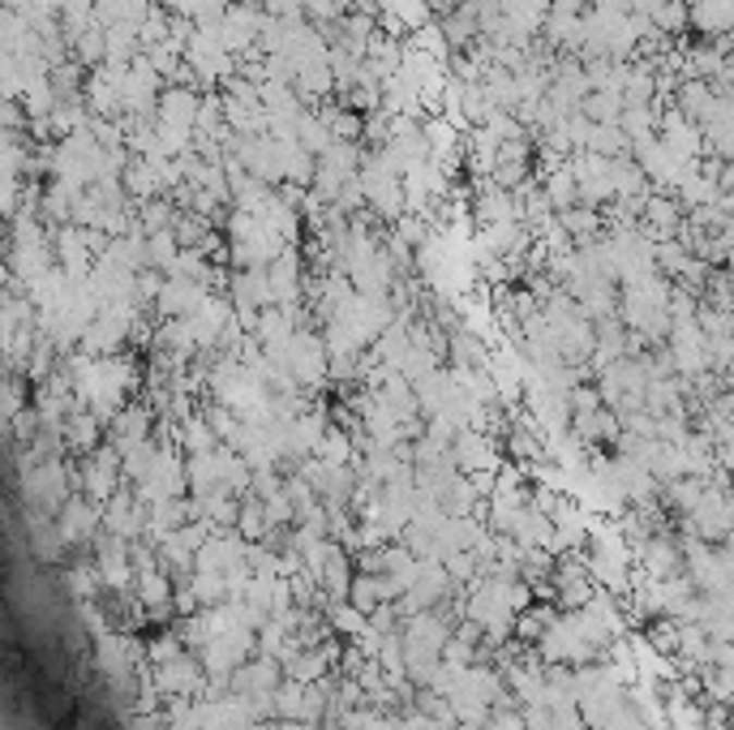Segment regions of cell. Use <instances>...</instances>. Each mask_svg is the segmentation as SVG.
Masks as SVG:
<instances>
[{
	"mask_svg": "<svg viewBox=\"0 0 734 730\" xmlns=\"http://www.w3.org/2000/svg\"><path fill=\"white\" fill-rule=\"evenodd\" d=\"M661 4H670V0H632V13H640V17H653Z\"/></svg>",
	"mask_w": 734,
	"mask_h": 730,
	"instance_id": "11",
	"label": "cell"
},
{
	"mask_svg": "<svg viewBox=\"0 0 734 730\" xmlns=\"http://www.w3.org/2000/svg\"><path fill=\"white\" fill-rule=\"evenodd\" d=\"M619 318L636 336V344H665L670 323H674V280L649 276L636 284L619 289Z\"/></svg>",
	"mask_w": 734,
	"mask_h": 730,
	"instance_id": "2",
	"label": "cell"
},
{
	"mask_svg": "<svg viewBox=\"0 0 734 730\" xmlns=\"http://www.w3.org/2000/svg\"><path fill=\"white\" fill-rule=\"evenodd\" d=\"M623 108H627L623 90H588V99H585V117L597 121V125H619Z\"/></svg>",
	"mask_w": 734,
	"mask_h": 730,
	"instance_id": "9",
	"label": "cell"
},
{
	"mask_svg": "<svg viewBox=\"0 0 734 730\" xmlns=\"http://www.w3.org/2000/svg\"><path fill=\"white\" fill-rule=\"evenodd\" d=\"M147 258H150V271H159V276H168V271L176 267V258H181V241H176V232H172V228H163V232H147Z\"/></svg>",
	"mask_w": 734,
	"mask_h": 730,
	"instance_id": "8",
	"label": "cell"
},
{
	"mask_svg": "<svg viewBox=\"0 0 734 730\" xmlns=\"http://www.w3.org/2000/svg\"><path fill=\"white\" fill-rule=\"evenodd\" d=\"M223 232H228V254H232L236 271H262V267H271L280 254H289V241L276 236L254 211H236V207H232Z\"/></svg>",
	"mask_w": 734,
	"mask_h": 730,
	"instance_id": "3",
	"label": "cell"
},
{
	"mask_svg": "<svg viewBox=\"0 0 734 730\" xmlns=\"http://www.w3.org/2000/svg\"><path fill=\"white\" fill-rule=\"evenodd\" d=\"M649 22H653V31H658V35L674 39V35H683V31L692 26V9H687V0H670V4H661Z\"/></svg>",
	"mask_w": 734,
	"mask_h": 730,
	"instance_id": "10",
	"label": "cell"
},
{
	"mask_svg": "<svg viewBox=\"0 0 734 730\" xmlns=\"http://www.w3.org/2000/svg\"><path fill=\"white\" fill-rule=\"evenodd\" d=\"M112 442H117L121 451H134V447L150 442V413L147 409L125 404V409L112 417Z\"/></svg>",
	"mask_w": 734,
	"mask_h": 730,
	"instance_id": "7",
	"label": "cell"
},
{
	"mask_svg": "<svg viewBox=\"0 0 734 730\" xmlns=\"http://www.w3.org/2000/svg\"><path fill=\"white\" fill-rule=\"evenodd\" d=\"M362 194L366 207L378 219H400L408 211V190H404V172L395 168V159L387 155V146H374L362 163Z\"/></svg>",
	"mask_w": 734,
	"mask_h": 730,
	"instance_id": "4",
	"label": "cell"
},
{
	"mask_svg": "<svg viewBox=\"0 0 734 730\" xmlns=\"http://www.w3.org/2000/svg\"><path fill=\"white\" fill-rule=\"evenodd\" d=\"M692 520L700 524L705 537H722V533H731L734 528V499L731 495H722V490H705L700 503L692 508Z\"/></svg>",
	"mask_w": 734,
	"mask_h": 730,
	"instance_id": "6",
	"label": "cell"
},
{
	"mask_svg": "<svg viewBox=\"0 0 734 730\" xmlns=\"http://www.w3.org/2000/svg\"><path fill=\"white\" fill-rule=\"evenodd\" d=\"M267 280H271V296L280 309H301V296H305V276H301V263L296 254H280L271 267H267Z\"/></svg>",
	"mask_w": 734,
	"mask_h": 730,
	"instance_id": "5",
	"label": "cell"
},
{
	"mask_svg": "<svg viewBox=\"0 0 734 730\" xmlns=\"http://www.w3.org/2000/svg\"><path fill=\"white\" fill-rule=\"evenodd\" d=\"M61 374L74 382L77 400L95 417H117L125 409V400L134 396V387H138V369L125 362L121 353H112V357L77 353L74 362H65Z\"/></svg>",
	"mask_w": 734,
	"mask_h": 730,
	"instance_id": "1",
	"label": "cell"
}]
</instances>
